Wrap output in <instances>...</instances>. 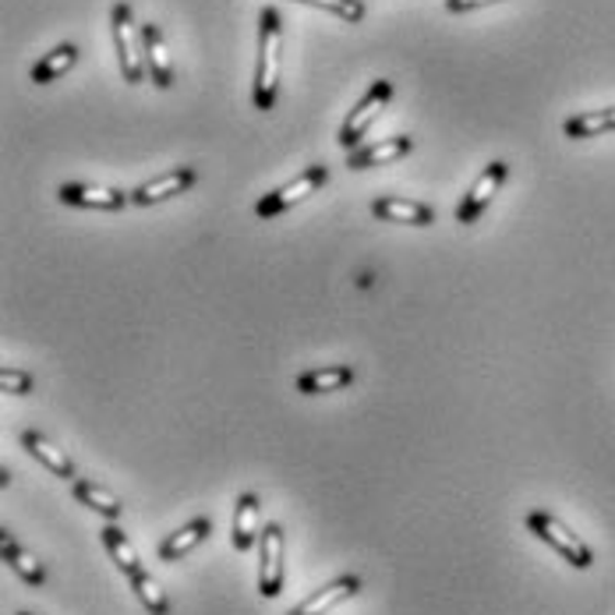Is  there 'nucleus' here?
Here are the masks:
<instances>
[{
  "label": "nucleus",
  "instance_id": "f257e3e1",
  "mask_svg": "<svg viewBox=\"0 0 615 615\" xmlns=\"http://www.w3.org/2000/svg\"><path fill=\"white\" fill-rule=\"evenodd\" d=\"M280 54H283V22L276 8H262L259 14V68H255V110L269 114L280 93Z\"/></svg>",
  "mask_w": 615,
  "mask_h": 615
},
{
  "label": "nucleus",
  "instance_id": "f03ea898",
  "mask_svg": "<svg viewBox=\"0 0 615 615\" xmlns=\"http://www.w3.org/2000/svg\"><path fill=\"white\" fill-rule=\"evenodd\" d=\"M528 528H531V534L542 537L548 548L559 552L573 569H591L594 566V552L583 545L580 537L569 531L559 517L545 513V509H534V513H528Z\"/></svg>",
  "mask_w": 615,
  "mask_h": 615
},
{
  "label": "nucleus",
  "instance_id": "7ed1b4c3",
  "mask_svg": "<svg viewBox=\"0 0 615 615\" xmlns=\"http://www.w3.org/2000/svg\"><path fill=\"white\" fill-rule=\"evenodd\" d=\"M110 28H114V43H117V57H121V74L128 85H139L145 79V54H142V28H134L131 22V8L114 4L110 11Z\"/></svg>",
  "mask_w": 615,
  "mask_h": 615
},
{
  "label": "nucleus",
  "instance_id": "20e7f679",
  "mask_svg": "<svg viewBox=\"0 0 615 615\" xmlns=\"http://www.w3.org/2000/svg\"><path fill=\"white\" fill-rule=\"evenodd\" d=\"M389 99H393V82L379 79V82L368 85V93L357 99V107L351 110V117L343 121V128H340V134H336L340 145L347 149V153H354V149L362 145V139L368 134V128L375 125V117L386 110Z\"/></svg>",
  "mask_w": 615,
  "mask_h": 615
},
{
  "label": "nucleus",
  "instance_id": "39448f33",
  "mask_svg": "<svg viewBox=\"0 0 615 615\" xmlns=\"http://www.w3.org/2000/svg\"><path fill=\"white\" fill-rule=\"evenodd\" d=\"M329 181V170L322 167H308L305 174H297L291 185H283V188H276V191H269L265 199L255 205V213H259L262 220H273V216H280V213H287L291 205H297V202H305L308 194H315L322 185Z\"/></svg>",
  "mask_w": 615,
  "mask_h": 615
},
{
  "label": "nucleus",
  "instance_id": "423d86ee",
  "mask_svg": "<svg viewBox=\"0 0 615 615\" xmlns=\"http://www.w3.org/2000/svg\"><path fill=\"white\" fill-rule=\"evenodd\" d=\"M262 559H259V594L273 602L283 591V552H287V537H283L280 523H265L259 537Z\"/></svg>",
  "mask_w": 615,
  "mask_h": 615
},
{
  "label": "nucleus",
  "instance_id": "0eeeda50",
  "mask_svg": "<svg viewBox=\"0 0 615 615\" xmlns=\"http://www.w3.org/2000/svg\"><path fill=\"white\" fill-rule=\"evenodd\" d=\"M506 174H509V167H506L502 159L488 163V167L482 170V177H477V181L471 185V191L463 194V202L457 205V223L471 227V223L482 220V213L492 205L495 194H499V188L506 185Z\"/></svg>",
  "mask_w": 615,
  "mask_h": 615
},
{
  "label": "nucleus",
  "instance_id": "6e6552de",
  "mask_svg": "<svg viewBox=\"0 0 615 615\" xmlns=\"http://www.w3.org/2000/svg\"><path fill=\"white\" fill-rule=\"evenodd\" d=\"M57 199L64 205H79V209H103V213H121L131 202V194L117 191V188H103V185H61Z\"/></svg>",
  "mask_w": 615,
  "mask_h": 615
},
{
  "label": "nucleus",
  "instance_id": "1a4fd4ad",
  "mask_svg": "<svg viewBox=\"0 0 615 615\" xmlns=\"http://www.w3.org/2000/svg\"><path fill=\"white\" fill-rule=\"evenodd\" d=\"M194 181H199V174H194L191 167H177L170 174H159V177H153V181H145L142 188H134L131 191V202L134 205L167 202V199H174V194H185Z\"/></svg>",
  "mask_w": 615,
  "mask_h": 615
},
{
  "label": "nucleus",
  "instance_id": "9d476101",
  "mask_svg": "<svg viewBox=\"0 0 615 615\" xmlns=\"http://www.w3.org/2000/svg\"><path fill=\"white\" fill-rule=\"evenodd\" d=\"M142 54H145V71L153 79L156 88H170L174 85V61L167 50V39H163L159 25H142Z\"/></svg>",
  "mask_w": 615,
  "mask_h": 615
},
{
  "label": "nucleus",
  "instance_id": "9b49d317",
  "mask_svg": "<svg viewBox=\"0 0 615 615\" xmlns=\"http://www.w3.org/2000/svg\"><path fill=\"white\" fill-rule=\"evenodd\" d=\"M371 213L382 223H407V227H431L435 223L431 205L414 202V199H400V194H382V199H375Z\"/></svg>",
  "mask_w": 615,
  "mask_h": 615
},
{
  "label": "nucleus",
  "instance_id": "f8f14e48",
  "mask_svg": "<svg viewBox=\"0 0 615 615\" xmlns=\"http://www.w3.org/2000/svg\"><path fill=\"white\" fill-rule=\"evenodd\" d=\"M262 537V502L259 495L245 492L241 499L234 502V534H230V545L237 552H248L259 545Z\"/></svg>",
  "mask_w": 615,
  "mask_h": 615
},
{
  "label": "nucleus",
  "instance_id": "ddd939ff",
  "mask_svg": "<svg viewBox=\"0 0 615 615\" xmlns=\"http://www.w3.org/2000/svg\"><path fill=\"white\" fill-rule=\"evenodd\" d=\"M357 591H362V577L343 573L336 580H329L322 591H315L311 598H305V602L297 605V608H291L287 615H329V608H336L340 602H347V598H354Z\"/></svg>",
  "mask_w": 615,
  "mask_h": 615
},
{
  "label": "nucleus",
  "instance_id": "4468645a",
  "mask_svg": "<svg viewBox=\"0 0 615 615\" xmlns=\"http://www.w3.org/2000/svg\"><path fill=\"white\" fill-rule=\"evenodd\" d=\"M414 149V139L407 134H397V139H382V142H371L347 153V167L351 170H371V167H386V163H397L403 159Z\"/></svg>",
  "mask_w": 615,
  "mask_h": 615
},
{
  "label": "nucleus",
  "instance_id": "2eb2a0df",
  "mask_svg": "<svg viewBox=\"0 0 615 615\" xmlns=\"http://www.w3.org/2000/svg\"><path fill=\"white\" fill-rule=\"evenodd\" d=\"M354 382V368L351 365H322V368H308L297 375V393L305 397H322V393H340Z\"/></svg>",
  "mask_w": 615,
  "mask_h": 615
},
{
  "label": "nucleus",
  "instance_id": "dca6fc26",
  "mask_svg": "<svg viewBox=\"0 0 615 615\" xmlns=\"http://www.w3.org/2000/svg\"><path fill=\"white\" fill-rule=\"evenodd\" d=\"M71 492H74V499H79L82 506H88V509H93V513H99V517H107L110 523H117V520L125 517L121 495L110 492L107 485L93 482V477H79V482H71Z\"/></svg>",
  "mask_w": 615,
  "mask_h": 615
},
{
  "label": "nucleus",
  "instance_id": "f3484780",
  "mask_svg": "<svg viewBox=\"0 0 615 615\" xmlns=\"http://www.w3.org/2000/svg\"><path fill=\"white\" fill-rule=\"evenodd\" d=\"M22 446L28 449V457H36L50 474L64 477V482H79V474H74V463L68 460V453H61V449H57L43 431H33V428L22 431Z\"/></svg>",
  "mask_w": 615,
  "mask_h": 615
},
{
  "label": "nucleus",
  "instance_id": "a211bd4d",
  "mask_svg": "<svg viewBox=\"0 0 615 615\" xmlns=\"http://www.w3.org/2000/svg\"><path fill=\"white\" fill-rule=\"evenodd\" d=\"M209 534H213V520H209V517H194L191 523H185L181 531H174L167 542L159 545V559L163 563H181L185 555L199 548Z\"/></svg>",
  "mask_w": 615,
  "mask_h": 615
},
{
  "label": "nucleus",
  "instance_id": "6ab92c4d",
  "mask_svg": "<svg viewBox=\"0 0 615 615\" xmlns=\"http://www.w3.org/2000/svg\"><path fill=\"white\" fill-rule=\"evenodd\" d=\"M0 555H4V563L28 583V588H43V583H47V569H43V563L33 552H25L19 542H14L11 531H0Z\"/></svg>",
  "mask_w": 615,
  "mask_h": 615
},
{
  "label": "nucleus",
  "instance_id": "aec40b11",
  "mask_svg": "<svg viewBox=\"0 0 615 615\" xmlns=\"http://www.w3.org/2000/svg\"><path fill=\"white\" fill-rule=\"evenodd\" d=\"M103 537V545H107L110 552V559L117 563V569H121L125 577H134V573H142V559H139V552H134V545L128 542V534L117 528V523L107 520V528L99 531Z\"/></svg>",
  "mask_w": 615,
  "mask_h": 615
},
{
  "label": "nucleus",
  "instance_id": "412c9836",
  "mask_svg": "<svg viewBox=\"0 0 615 615\" xmlns=\"http://www.w3.org/2000/svg\"><path fill=\"white\" fill-rule=\"evenodd\" d=\"M563 131H566V139H598V134L615 131V107L569 117V121L563 125Z\"/></svg>",
  "mask_w": 615,
  "mask_h": 615
},
{
  "label": "nucleus",
  "instance_id": "4be33fe9",
  "mask_svg": "<svg viewBox=\"0 0 615 615\" xmlns=\"http://www.w3.org/2000/svg\"><path fill=\"white\" fill-rule=\"evenodd\" d=\"M74 61H79V47H74V43H64V47H57L54 54H47V57H43V61L33 68V82H36V85H50V82L61 79L64 71H71Z\"/></svg>",
  "mask_w": 615,
  "mask_h": 615
},
{
  "label": "nucleus",
  "instance_id": "5701e85b",
  "mask_svg": "<svg viewBox=\"0 0 615 615\" xmlns=\"http://www.w3.org/2000/svg\"><path fill=\"white\" fill-rule=\"evenodd\" d=\"M131 580V591L139 594V602L145 605V612L149 615H167L170 612V598H167V591L159 588V580H153L142 569V573H134V577H128Z\"/></svg>",
  "mask_w": 615,
  "mask_h": 615
},
{
  "label": "nucleus",
  "instance_id": "b1692460",
  "mask_svg": "<svg viewBox=\"0 0 615 615\" xmlns=\"http://www.w3.org/2000/svg\"><path fill=\"white\" fill-rule=\"evenodd\" d=\"M0 389H4L8 397H28L33 393V371L4 365L0 368Z\"/></svg>",
  "mask_w": 615,
  "mask_h": 615
},
{
  "label": "nucleus",
  "instance_id": "393cba45",
  "mask_svg": "<svg viewBox=\"0 0 615 615\" xmlns=\"http://www.w3.org/2000/svg\"><path fill=\"white\" fill-rule=\"evenodd\" d=\"M301 4L326 8V11L340 14V19H343V22H351V25L365 19V4H362V0H301Z\"/></svg>",
  "mask_w": 615,
  "mask_h": 615
},
{
  "label": "nucleus",
  "instance_id": "a878e982",
  "mask_svg": "<svg viewBox=\"0 0 615 615\" xmlns=\"http://www.w3.org/2000/svg\"><path fill=\"white\" fill-rule=\"evenodd\" d=\"M488 4H499V0H446V8L453 14H468V11L488 8Z\"/></svg>",
  "mask_w": 615,
  "mask_h": 615
},
{
  "label": "nucleus",
  "instance_id": "bb28decb",
  "mask_svg": "<svg viewBox=\"0 0 615 615\" xmlns=\"http://www.w3.org/2000/svg\"><path fill=\"white\" fill-rule=\"evenodd\" d=\"M19 615H28V612H19Z\"/></svg>",
  "mask_w": 615,
  "mask_h": 615
}]
</instances>
